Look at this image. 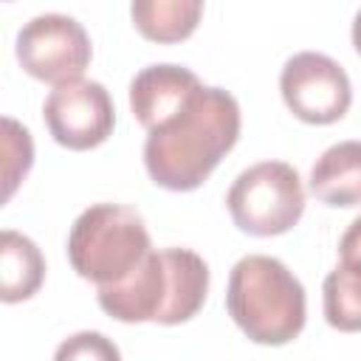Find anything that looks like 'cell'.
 <instances>
[{"label":"cell","instance_id":"cell-1","mask_svg":"<svg viewBox=\"0 0 361 361\" xmlns=\"http://www.w3.org/2000/svg\"><path fill=\"white\" fill-rule=\"evenodd\" d=\"M240 138V104L223 87H200L169 121L147 133L144 166L161 189H197Z\"/></svg>","mask_w":361,"mask_h":361},{"label":"cell","instance_id":"cell-2","mask_svg":"<svg viewBox=\"0 0 361 361\" xmlns=\"http://www.w3.org/2000/svg\"><path fill=\"white\" fill-rule=\"evenodd\" d=\"M209 293V265L192 248H152L124 279L96 288L99 307L116 322L180 324L197 316Z\"/></svg>","mask_w":361,"mask_h":361},{"label":"cell","instance_id":"cell-3","mask_svg":"<svg viewBox=\"0 0 361 361\" xmlns=\"http://www.w3.org/2000/svg\"><path fill=\"white\" fill-rule=\"evenodd\" d=\"M226 307L234 324L265 347L293 341L305 327V288L285 262L265 254L237 259L228 274Z\"/></svg>","mask_w":361,"mask_h":361},{"label":"cell","instance_id":"cell-4","mask_svg":"<svg viewBox=\"0 0 361 361\" xmlns=\"http://www.w3.org/2000/svg\"><path fill=\"white\" fill-rule=\"evenodd\" d=\"M149 251L152 240L144 217L118 203H96L85 209L68 234L71 268L96 288L124 282Z\"/></svg>","mask_w":361,"mask_h":361},{"label":"cell","instance_id":"cell-5","mask_svg":"<svg viewBox=\"0 0 361 361\" xmlns=\"http://www.w3.org/2000/svg\"><path fill=\"white\" fill-rule=\"evenodd\" d=\"M234 226L251 237H276L290 231L305 212L299 172L285 161H262L237 175L226 195Z\"/></svg>","mask_w":361,"mask_h":361},{"label":"cell","instance_id":"cell-6","mask_svg":"<svg viewBox=\"0 0 361 361\" xmlns=\"http://www.w3.org/2000/svg\"><path fill=\"white\" fill-rule=\"evenodd\" d=\"M14 54L20 68L54 87L79 82L90 65V37L68 14H39L17 31Z\"/></svg>","mask_w":361,"mask_h":361},{"label":"cell","instance_id":"cell-7","mask_svg":"<svg viewBox=\"0 0 361 361\" xmlns=\"http://www.w3.org/2000/svg\"><path fill=\"white\" fill-rule=\"evenodd\" d=\"M279 90L288 110L305 124H333L353 104V85L344 68L316 51L293 54L285 62Z\"/></svg>","mask_w":361,"mask_h":361},{"label":"cell","instance_id":"cell-8","mask_svg":"<svg viewBox=\"0 0 361 361\" xmlns=\"http://www.w3.org/2000/svg\"><path fill=\"white\" fill-rule=\"evenodd\" d=\"M42 118L56 144L85 152L110 138L116 127V107L102 82L79 79L48 93Z\"/></svg>","mask_w":361,"mask_h":361},{"label":"cell","instance_id":"cell-9","mask_svg":"<svg viewBox=\"0 0 361 361\" xmlns=\"http://www.w3.org/2000/svg\"><path fill=\"white\" fill-rule=\"evenodd\" d=\"M200 87L203 82L183 65H149L130 82V110L135 121L152 133L169 121Z\"/></svg>","mask_w":361,"mask_h":361},{"label":"cell","instance_id":"cell-10","mask_svg":"<svg viewBox=\"0 0 361 361\" xmlns=\"http://www.w3.org/2000/svg\"><path fill=\"white\" fill-rule=\"evenodd\" d=\"M310 192L336 209L361 206V141L327 147L310 169Z\"/></svg>","mask_w":361,"mask_h":361},{"label":"cell","instance_id":"cell-11","mask_svg":"<svg viewBox=\"0 0 361 361\" xmlns=\"http://www.w3.org/2000/svg\"><path fill=\"white\" fill-rule=\"evenodd\" d=\"M45 279V259L37 243L20 231L0 234V299L6 305L31 299Z\"/></svg>","mask_w":361,"mask_h":361},{"label":"cell","instance_id":"cell-12","mask_svg":"<svg viewBox=\"0 0 361 361\" xmlns=\"http://www.w3.org/2000/svg\"><path fill=\"white\" fill-rule=\"evenodd\" d=\"M200 0H138L130 6V17L141 37L164 45L192 37L200 23Z\"/></svg>","mask_w":361,"mask_h":361},{"label":"cell","instance_id":"cell-13","mask_svg":"<svg viewBox=\"0 0 361 361\" xmlns=\"http://www.w3.org/2000/svg\"><path fill=\"white\" fill-rule=\"evenodd\" d=\"M324 299V319L330 327L341 333H358L361 330V271L336 265L324 276L322 288Z\"/></svg>","mask_w":361,"mask_h":361},{"label":"cell","instance_id":"cell-14","mask_svg":"<svg viewBox=\"0 0 361 361\" xmlns=\"http://www.w3.org/2000/svg\"><path fill=\"white\" fill-rule=\"evenodd\" d=\"M31 164H34L31 133L6 116L3 118V203L11 200L14 189L28 175Z\"/></svg>","mask_w":361,"mask_h":361},{"label":"cell","instance_id":"cell-15","mask_svg":"<svg viewBox=\"0 0 361 361\" xmlns=\"http://www.w3.org/2000/svg\"><path fill=\"white\" fill-rule=\"evenodd\" d=\"M54 361H121V353L113 344V338H107L104 333L82 330L68 336L56 347Z\"/></svg>","mask_w":361,"mask_h":361},{"label":"cell","instance_id":"cell-16","mask_svg":"<svg viewBox=\"0 0 361 361\" xmlns=\"http://www.w3.org/2000/svg\"><path fill=\"white\" fill-rule=\"evenodd\" d=\"M338 257H341V265L361 271V217H355V220L347 226V231L341 234Z\"/></svg>","mask_w":361,"mask_h":361},{"label":"cell","instance_id":"cell-17","mask_svg":"<svg viewBox=\"0 0 361 361\" xmlns=\"http://www.w3.org/2000/svg\"><path fill=\"white\" fill-rule=\"evenodd\" d=\"M353 45H355V51L361 54V8H358V14H355V20H353Z\"/></svg>","mask_w":361,"mask_h":361}]
</instances>
